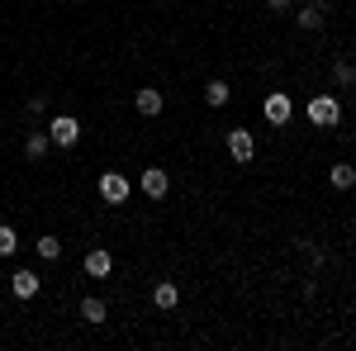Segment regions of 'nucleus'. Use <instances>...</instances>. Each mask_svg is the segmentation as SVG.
I'll return each instance as SVG.
<instances>
[{
	"label": "nucleus",
	"mask_w": 356,
	"mask_h": 351,
	"mask_svg": "<svg viewBox=\"0 0 356 351\" xmlns=\"http://www.w3.org/2000/svg\"><path fill=\"white\" fill-rule=\"evenodd\" d=\"M304 114H309L314 129H337V124H342V105H337V95H314V100L304 105Z\"/></svg>",
	"instance_id": "nucleus-1"
},
{
	"label": "nucleus",
	"mask_w": 356,
	"mask_h": 351,
	"mask_svg": "<svg viewBox=\"0 0 356 351\" xmlns=\"http://www.w3.org/2000/svg\"><path fill=\"white\" fill-rule=\"evenodd\" d=\"M48 138H53V147H76L81 142V124L72 114H57L53 124H48Z\"/></svg>",
	"instance_id": "nucleus-2"
},
{
	"label": "nucleus",
	"mask_w": 356,
	"mask_h": 351,
	"mask_svg": "<svg viewBox=\"0 0 356 351\" xmlns=\"http://www.w3.org/2000/svg\"><path fill=\"white\" fill-rule=\"evenodd\" d=\"M223 142H228V157H233L238 166H247L252 157H257V138L247 133V129H228V138H223Z\"/></svg>",
	"instance_id": "nucleus-3"
},
{
	"label": "nucleus",
	"mask_w": 356,
	"mask_h": 351,
	"mask_svg": "<svg viewBox=\"0 0 356 351\" xmlns=\"http://www.w3.org/2000/svg\"><path fill=\"white\" fill-rule=\"evenodd\" d=\"M290 119H295V100H290L285 90H271V95H266V124L285 129Z\"/></svg>",
	"instance_id": "nucleus-4"
},
{
	"label": "nucleus",
	"mask_w": 356,
	"mask_h": 351,
	"mask_svg": "<svg viewBox=\"0 0 356 351\" xmlns=\"http://www.w3.org/2000/svg\"><path fill=\"white\" fill-rule=\"evenodd\" d=\"M129 176H119V171H105V176H100V199H105V204H124V199H129Z\"/></svg>",
	"instance_id": "nucleus-5"
},
{
	"label": "nucleus",
	"mask_w": 356,
	"mask_h": 351,
	"mask_svg": "<svg viewBox=\"0 0 356 351\" xmlns=\"http://www.w3.org/2000/svg\"><path fill=\"white\" fill-rule=\"evenodd\" d=\"M138 186H143V195H147V199H166V190H171V176H166L162 166H147V171L138 176Z\"/></svg>",
	"instance_id": "nucleus-6"
},
{
	"label": "nucleus",
	"mask_w": 356,
	"mask_h": 351,
	"mask_svg": "<svg viewBox=\"0 0 356 351\" xmlns=\"http://www.w3.org/2000/svg\"><path fill=\"white\" fill-rule=\"evenodd\" d=\"M162 105H166V95H162V90H152V85H143V90L134 95V109L143 114V119H157Z\"/></svg>",
	"instance_id": "nucleus-7"
},
{
	"label": "nucleus",
	"mask_w": 356,
	"mask_h": 351,
	"mask_svg": "<svg viewBox=\"0 0 356 351\" xmlns=\"http://www.w3.org/2000/svg\"><path fill=\"white\" fill-rule=\"evenodd\" d=\"M110 270H114V256L105 252V247H95V252H86V275H90V280H105Z\"/></svg>",
	"instance_id": "nucleus-8"
},
{
	"label": "nucleus",
	"mask_w": 356,
	"mask_h": 351,
	"mask_svg": "<svg viewBox=\"0 0 356 351\" xmlns=\"http://www.w3.org/2000/svg\"><path fill=\"white\" fill-rule=\"evenodd\" d=\"M105 318H110V304H105V299H100V295H90V299H81V323H90V327H100V323H105Z\"/></svg>",
	"instance_id": "nucleus-9"
},
{
	"label": "nucleus",
	"mask_w": 356,
	"mask_h": 351,
	"mask_svg": "<svg viewBox=\"0 0 356 351\" xmlns=\"http://www.w3.org/2000/svg\"><path fill=\"white\" fill-rule=\"evenodd\" d=\"M10 290L19 299H33L38 295V270H15V275H10Z\"/></svg>",
	"instance_id": "nucleus-10"
},
{
	"label": "nucleus",
	"mask_w": 356,
	"mask_h": 351,
	"mask_svg": "<svg viewBox=\"0 0 356 351\" xmlns=\"http://www.w3.org/2000/svg\"><path fill=\"white\" fill-rule=\"evenodd\" d=\"M152 304H157V309H176V304H181V290H176L171 280H157V285H152Z\"/></svg>",
	"instance_id": "nucleus-11"
},
{
	"label": "nucleus",
	"mask_w": 356,
	"mask_h": 351,
	"mask_svg": "<svg viewBox=\"0 0 356 351\" xmlns=\"http://www.w3.org/2000/svg\"><path fill=\"white\" fill-rule=\"evenodd\" d=\"M48 147H53V138H48V133H29L24 138V157H29V162H43Z\"/></svg>",
	"instance_id": "nucleus-12"
},
{
	"label": "nucleus",
	"mask_w": 356,
	"mask_h": 351,
	"mask_svg": "<svg viewBox=\"0 0 356 351\" xmlns=\"http://www.w3.org/2000/svg\"><path fill=\"white\" fill-rule=\"evenodd\" d=\"M328 181H332V186H337V190H352V186H356V166L337 162V166H332V171H328Z\"/></svg>",
	"instance_id": "nucleus-13"
},
{
	"label": "nucleus",
	"mask_w": 356,
	"mask_h": 351,
	"mask_svg": "<svg viewBox=\"0 0 356 351\" xmlns=\"http://www.w3.org/2000/svg\"><path fill=\"white\" fill-rule=\"evenodd\" d=\"M204 105H214V109L228 105V81H219V76H214V81L204 85Z\"/></svg>",
	"instance_id": "nucleus-14"
},
{
	"label": "nucleus",
	"mask_w": 356,
	"mask_h": 351,
	"mask_svg": "<svg viewBox=\"0 0 356 351\" xmlns=\"http://www.w3.org/2000/svg\"><path fill=\"white\" fill-rule=\"evenodd\" d=\"M295 24L309 28V33H314V28H323V10H318V5H304L300 15H295Z\"/></svg>",
	"instance_id": "nucleus-15"
},
{
	"label": "nucleus",
	"mask_w": 356,
	"mask_h": 351,
	"mask_svg": "<svg viewBox=\"0 0 356 351\" xmlns=\"http://www.w3.org/2000/svg\"><path fill=\"white\" fill-rule=\"evenodd\" d=\"M332 81L342 85V90H352V85H356V67H352V62H332Z\"/></svg>",
	"instance_id": "nucleus-16"
},
{
	"label": "nucleus",
	"mask_w": 356,
	"mask_h": 351,
	"mask_svg": "<svg viewBox=\"0 0 356 351\" xmlns=\"http://www.w3.org/2000/svg\"><path fill=\"white\" fill-rule=\"evenodd\" d=\"M38 256H43V261H57V256H62V238L43 233V238H38Z\"/></svg>",
	"instance_id": "nucleus-17"
},
{
	"label": "nucleus",
	"mask_w": 356,
	"mask_h": 351,
	"mask_svg": "<svg viewBox=\"0 0 356 351\" xmlns=\"http://www.w3.org/2000/svg\"><path fill=\"white\" fill-rule=\"evenodd\" d=\"M15 247H19L15 228H10V223H0V256H15Z\"/></svg>",
	"instance_id": "nucleus-18"
},
{
	"label": "nucleus",
	"mask_w": 356,
	"mask_h": 351,
	"mask_svg": "<svg viewBox=\"0 0 356 351\" xmlns=\"http://www.w3.org/2000/svg\"><path fill=\"white\" fill-rule=\"evenodd\" d=\"M300 256H309V266H323V252L314 243H300Z\"/></svg>",
	"instance_id": "nucleus-19"
},
{
	"label": "nucleus",
	"mask_w": 356,
	"mask_h": 351,
	"mask_svg": "<svg viewBox=\"0 0 356 351\" xmlns=\"http://www.w3.org/2000/svg\"><path fill=\"white\" fill-rule=\"evenodd\" d=\"M29 114H48V95H33L29 100Z\"/></svg>",
	"instance_id": "nucleus-20"
},
{
	"label": "nucleus",
	"mask_w": 356,
	"mask_h": 351,
	"mask_svg": "<svg viewBox=\"0 0 356 351\" xmlns=\"http://www.w3.org/2000/svg\"><path fill=\"white\" fill-rule=\"evenodd\" d=\"M266 5H271V10H280V15H285V10H290V5H295V0H266Z\"/></svg>",
	"instance_id": "nucleus-21"
}]
</instances>
